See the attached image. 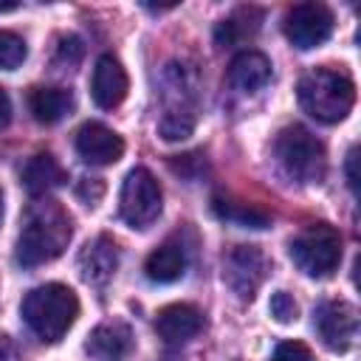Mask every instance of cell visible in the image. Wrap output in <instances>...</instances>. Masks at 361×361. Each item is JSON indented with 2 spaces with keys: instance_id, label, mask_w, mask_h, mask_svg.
I'll return each instance as SVG.
<instances>
[{
  "instance_id": "10",
  "label": "cell",
  "mask_w": 361,
  "mask_h": 361,
  "mask_svg": "<svg viewBox=\"0 0 361 361\" xmlns=\"http://www.w3.org/2000/svg\"><path fill=\"white\" fill-rule=\"evenodd\" d=\"M73 147L79 152V158L85 164H93V166H107V164H116L121 155H124V141L118 133H113L110 127L99 124V121H87L76 130V138H73Z\"/></svg>"
},
{
  "instance_id": "8",
  "label": "cell",
  "mask_w": 361,
  "mask_h": 361,
  "mask_svg": "<svg viewBox=\"0 0 361 361\" xmlns=\"http://www.w3.org/2000/svg\"><path fill=\"white\" fill-rule=\"evenodd\" d=\"M313 327H316L319 338L324 341V347L344 353L353 347V341L358 336V310L344 299L322 302L313 313Z\"/></svg>"
},
{
  "instance_id": "19",
  "label": "cell",
  "mask_w": 361,
  "mask_h": 361,
  "mask_svg": "<svg viewBox=\"0 0 361 361\" xmlns=\"http://www.w3.org/2000/svg\"><path fill=\"white\" fill-rule=\"evenodd\" d=\"M212 212L214 217H220L223 223H234L240 228H265L271 223L268 212H262L254 203H243V200H231V197H212Z\"/></svg>"
},
{
  "instance_id": "25",
  "label": "cell",
  "mask_w": 361,
  "mask_h": 361,
  "mask_svg": "<svg viewBox=\"0 0 361 361\" xmlns=\"http://www.w3.org/2000/svg\"><path fill=\"white\" fill-rule=\"evenodd\" d=\"M82 56V39L79 37H65L59 42V59L68 62V65H76Z\"/></svg>"
},
{
  "instance_id": "29",
  "label": "cell",
  "mask_w": 361,
  "mask_h": 361,
  "mask_svg": "<svg viewBox=\"0 0 361 361\" xmlns=\"http://www.w3.org/2000/svg\"><path fill=\"white\" fill-rule=\"evenodd\" d=\"M17 8V3H0V11H14Z\"/></svg>"
},
{
  "instance_id": "22",
  "label": "cell",
  "mask_w": 361,
  "mask_h": 361,
  "mask_svg": "<svg viewBox=\"0 0 361 361\" xmlns=\"http://www.w3.org/2000/svg\"><path fill=\"white\" fill-rule=\"evenodd\" d=\"M28 48L23 42V37H17L14 31L0 28V71H14L25 62Z\"/></svg>"
},
{
  "instance_id": "14",
  "label": "cell",
  "mask_w": 361,
  "mask_h": 361,
  "mask_svg": "<svg viewBox=\"0 0 361 361\" xmlns=\"http://www.w3.org/2000/svg\"><path fill=\"white\" fill-rule=\"evenodd\" d=\"M155 330L166 344H183L203 330V313L189 302L166 305L155 319Z\"/></svg>"
},
{
  "instance_id": "15",
  "label": "cell",
  "mask_w": 361,
  "mask_h": 361,
  "mask_svg": "<svg viewBox=\"0 0 361 361\" xmlns=\"http://www.w3.org/2000/svg\"><path fill=\"white\" fill-rule=\"evenodd\" d=\"M271 79V59L259 51H240L228 65V82L240 93H254Z\"/></svg>"
},
{
  "instance_id": "30",
  "label": "cell",
  "mask_w": 361,
  "mask_h": 361,
  "mask_svg": "<svg viewBox=\"0 0 361 361\" xmlns=\"http://www.w3.org/2000/svg\"><path fill=\"white\" fill-rule=\"evenodd\" d=\"M0 220H3V195H0Z\"/></svg>"
},
{
  "instance_id": "21",
  "label": "cell",
  "mask_w": 361,
  "mask_h": 361,
  "mask_svg": "<svg viewBox=\"0 0 361 361\" xmlns=\"http://www.w3.org/2000/svg\"><path fill=\"white\" fill-rule=\"evenodd\" d=\"M192 130H195V116L192 110H183V107L166 110L158 121V135L164 141H183L192 135Z\"/></svg>"
},
{
  "instance_id": "12",
  "label": "cell",
  "mask_w": 361,
  "mask_h": 361,
  "mask_svg": "<svg viewBox=\"0 0 361 361\" xmlns=\"http://www.w3.org/2000/svg\"><path fill=\"white\" fill-rule=\"evenodd\" d=\"M135 347L133 330L127 322H102L99 327L90 330L87 341H85V353L93 361H124Z\"/></svg>"
},
{
  "instance_id": "23",
  "label": "cell",
  "mask_w": 361,
  "mask_h": 361,
  "mask_svg": "<svg viewBox=\"0 0 361 361\" xmlns=\"http://www.w3.org/2000/svg\"><path fill=\"white\" fill-rule=\"evenodd\" d=\"M271 316L279 322V324H290V322H296L299 319V305H296V299L288 293V290H276L274 296H271Z\"/></svg>"
},
{
  "instance_id": "27",
  "label": "cell",
  "mask_w": 361,
  "mask_h": 361,
  "mask_svg": "<svg viewBox=\"0 0 361 361\" xmlns=\"http://www.w3.org/2000/svg\"><path fill=\"white\" fill-rule=\"evenodd\" d=\"M8 121H11V99H8V93L0 87V130H3Z\"/></svg>"
},
{
  "instance_id": "28",
  "label": "cell",
  "mask_w": 361,
  "mask_h": 361,
  "mask_svg": "<svg viewBox=\"0 0 361 361\" xmlns=\"http://www.w3.org/2000/svg\"><path fill=\"white\" fill-rule=\"evenodd\" d=\"M0 361H17V350L6 336H0Z\"/></svg>"
},
{
  "instance_id": "3",
  "label": "cell",
  "mask_w": 361,
  "mask_h": 361,
  "mask_svg": "<svg viewBox=\"0 0 361 361\" xmlns=\"http://www.w3.org/2000/svg\"><path fill=\"white\" fill-rule=\"evenodd\" d=\"M296 96L310 118L322 124H338L355 104V85L344 71L313 68L299 79Z\"/></svg>"
},
{
  "instance_id": "20",
  "label": "cell",
  "mask_w": 361,
  "mask_h": 361,
  "mask_svg": "<svg viewBox=\"0 0 361 361\" xmlns=\"http://www.w3.org/2000/svg\"><path fill=\"white\" fill-rule=\"evenodd\" d=\"M259 20H262V11L259 8H237L228 20H223L217 28H214V39L217 45H237L248 37H254L259 31Z\"/></svg>"
},
{
  "instance_id": "18",
  "label": "cell",
  "mask_w": 361,
  "mask_h": 361,
  "mask_svg": "<svg viewBox=\"0 0 361 361\" xmlns=\"http://www.w3.org/2000/svg\"><path fill=\"white\" fill-rule=\"evenodd\" d=\"M28 107L39 124H56L71 113L73 96L65 87H34L28 96Z\"/></svg>"
},
{
  "instance_id": "9",
  "label": "cell",
  "mask_w": 361,
  "mask_h": 361,
  "mask_svg": "<svg viewBox=\"0 0 361 361\" xmlns=\"http://www.w3.org/2000/svg\"><path fill=\"white\" fill-rule=\"evenodd\" d=\"M268 276V257L257 245H234L223 262V279L240 299H254Z\"/></svg>"
},
{
  "instance_id": "26",
  "label": "cell",
  "mask_w": 361,
  "mask_h": 361,
  "mask_svg": "<svg viewBox=\"0 0 361 361\" xmlns=\"http://www.w3.org/2000/svg\"><path fill=\"white\" fill-rule=\"evenodd\" d=\"M358 155V149L355 147H350V152H347V164H344V169H347V183H350V189L355 192L358 189V172H355V158Z\"/></svg>"
},
{
  "instance_id": "6",
  "label": "cell",
  "mask_w": 361,
  "mask_h": 361,
  "mask_svg": "<svg viewBox=\"0 0 361 361\" xmlns=\"http://www.w3.org/2000/svg\"><path fill=\"white\" fill-rule=\"evenodd\" d=\"M161 183L147 166H135L127 172L118 195V214L130 228H149L161 217Z\"/></svg>"
},
{
  "instance_id": "24",
  "label": "cell",
  "mask_w": 361,
  "mask_h": 361,
  "mask_svg": "<svg viewBox=\"0 0 361 361\" xmlns=\"http://www.w3.org/2000/svg\"><path fill=\"white\" fill-rule=\"evenodd\" d=\"M271 361H310V350L302 341H282L274 350Z\"/></svg>"
},
{
  "instance_id": "16",
  "label": "cell",
  "mask_w": 361,
  "mask_h": 361,
  "mask_svg": "<svg viewBox=\"0 0 361 361\" xmlns=\"http://www.w3.org/2000/svg\"><path fill=\"white\" fill-rule=\"evenodd\" d=\"M65 180H68V175L51 152H39V155L28 158V164L23 166V186L28 189L31 197H45L51 189L62 186Z\"/></svg>"
},
{
  "instance_id": "17",
  "label": "cell",
  "mask_w": 361,
  "mask_h": 361,
  "mask_svg": "<svg viewBox=\"0 0 361 361\" xmlns=\"http://www.w3.org/2000/svg\"><path fill=\"white\" fill-rule=\"evenodd\" d=\"M186 248L175 240L158 245L147 262H144V274L149 282H158V285H169V282H178L183 274H186Z\"/></svg>"
},
{
  "instance_id": "7",
  "label": "cell",
  "mask_w": 361,
  "mask_h": 361,
  "mask_svg": "<svg viewBox=\"0 0 361 361\" xmlns=\"http://www.w3.org/2000/svg\"><path fill=\"white\" fill-rule=\"evenodd\" d=\"M333 34V11L324 3H299L285 17V37L299 51L319 48Z\"/></svg>"
},
{
  "instance_id": "4",
  "label": "cell",
  "mask_w": 361,
  "mask_h": 361,
  "mask_svg": "<svg viewBox=\"0 0 361 361\" xmlns=\"http://www.w3.org/2000/svg\"><path fill=\"white\" fill-rule=\"evenodd\" d=\"M274 152H276V161L282 164V169L293 180L316 183L324 178L327 152H324V144L307 127L290 124V127L279 130V135L274 141Z\"/></svg>"
},
{
  "instance_id": "11",
  "label": "cell",
  "mask_w": 361,
  "mask_h": 361,
  "mask_svg": "<svg viewBox=\"0 0 361 361\" xmlns=\"http://www.w3.org/2000/svg\"><path fill=\"white\" fill-rule=\"evenodd\" d=\"M130 90V79L124 65L113 54H102L93 65V79H90V96L102 110H113L124 102Z\"/></svg>"
},
{
  "instance_id": "13",
  "label": "cell",
  "mask_w": 361,
  "mask_h": 361,
  "mask_svg": "<svg viewBox=\"0 0 361 361\" xmlns=\"http://www.w3.org/2000/svg\"><path fill=\"white\" fill-rule=\"evenodd\" d=\"M118 268V245L113 237L99 234L79 251V274L87 285H107Z\"/></svg>"
},
{
  "instance_id": "2",
  "label": "cell",
  "mask_w": 361,
  "mask_h": 361,
  "mask_svg": "<svg viewBox=\"0 0 361 361\" xmlns=\"http://www.w3.org/2000/svg\"><path fill=\"white\" fill-rule=\"evenodd\" d=\"M20 316L25 327L45 344H56L79 316L76 293L62 282H45L31 288L20 305Z\"/></svg>"
},
{
  "instance_id": "5",
  "label": "cell",
  "mask_w": 361,
  "mask_h": 361,
  "mask_svg": "<svg viewBox=\"0 0 361 361\" xmlns=\"http://www.w3.org/2000/svg\"><path fill=\"white\" fill-rule=\"evenodd\" d=\"M290 259L302 274L324 279L341 262V234L327 223H313L290 240Z\"/></svg>"
},
{
  "instance_id": "1",
  "label": "cell",
  "mask_w": 361,
  "mask_h": 361,
  "mask_svg": "<svg viewBox=\"0 0 361 361\" xmlns=\"http://www.w3.org/2000/svg\"><path fill=\"white\" fill-rule=\"evenodd\" d=\"M71 234L73 228L68 212L56 200H37L25 209L14 257L23 268L45 265L68 248Z\"/></svg>"
}]
</instances>
